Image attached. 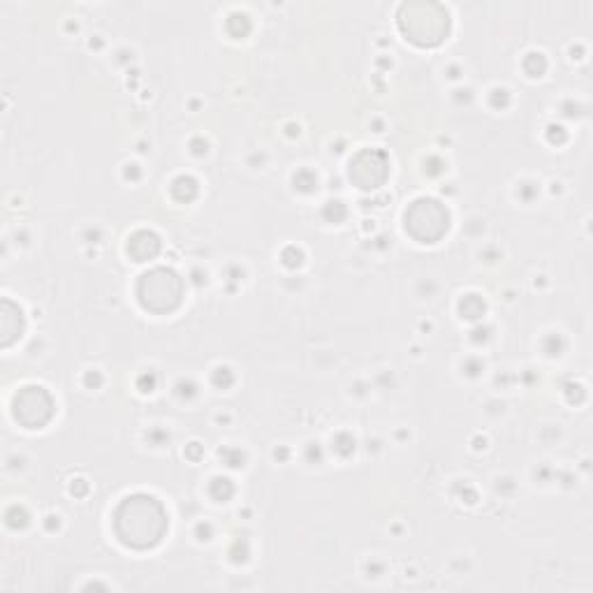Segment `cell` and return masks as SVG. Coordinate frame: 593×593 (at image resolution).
I'll return each instance as SVG.
<instances>
[{
    "label": "cell",
    "instance_id": "obj_1",
    "mask_svg": "<svg viewBox=\"0 0 593 593\" xmlns=\"http://www.w3.org/2000/svg\"><path fill=\"white\" fill-rule=\"evenodd\" d=\"M119 536L123 542L135 547H149L158 542L165 531V513L156 498L149 496H135L123 503L117 517Z\"/></svg>",
    "mask_w": 593,
    "mask_h": 593
},
{
    "label": "cell",
    "instance_id": "obj_2",
    "mask_svg": "<svg viewBox=\"0 0 593 593\" xmlns=\"http://www.w3.org/2000/svg\"><path fill=\"white\" fill-rule=\"evenodd\" d=\"M35 408L52 415V399H50V394L45 389H42V387H26V392H21V397L17 394L14 417H17V420L24 422L29 429H40L42 425H45V420H42L40 413H35Z\"/></svg>",
    "mask_w": 593,
    "mask_h": 593
}]
</instances>
